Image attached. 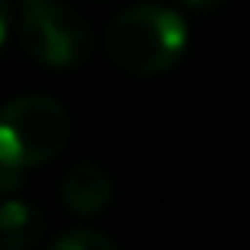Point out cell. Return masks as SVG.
<instances>
[{
    "instance_id": "obj_7",
    "label": "cell",
    "mask_w": 250,
    "mask_h": 250,
    "mask_svg": "<svg viewBox=\"0 0 250 250\" xmlns=\"http://www.w3.org/2000/svg\"><path fill=\"white\" fill-rule=\"evenodd\" d=\"M22 184H25V171H16L0 162V196H13L16 190H22Z\"/></svg>"
},
{
    "instance_id": "obj_6",
    "label": "cell",
    "mask_w": 250,
    "mask_h": 250,
    "mask_svg": "<svg viewBox=\"0 0 250 250\" xmlns=\"http://www.w3.org/2000/svg\"><path fill=\"white\" fill-rule=\"evenodd\" d=\"M51 250H117L108 234L95 231V228H70V231L57 234Z\"/></svg>"
},
{
    "instance_id": "obj_4",
    "label": "cell",
    "mask_w": 250,
    "mask_h": 250,
    "mask_svg": "<svg viewBox=\"0 0 250 250\" xmlns=\"http://www.w3.org/2000/svg\"><path fill=\"white\" fill-rule=\"evenodd\" d=\"M114 184L108 171L95 162H80L63 174L61 181V200L73 215H98L111 206Z\"/></svg>"
},
{
    "instance_id": "obj_2",
    "label": "cell",
    "mask_w": 250,
    "mask_h": 250,
    "mask_svg": "<svg viewBox=\"0 0 250 250\" xmlns=\"http://www.w3.org/2000/svg\"><path fill=\"white\" fill-rule=\"evenodd\" d=\"M70 136V117L51 95H16L0 108V162L16 171L61 155Z\"/></svg>"
},
{
    "instance_id": "obj_10",
    "label": "cell",
    "mask_w": 250,
    "mask_h": 250,
    "mask_svg": "<svg viewBox=\"0 0 250 250\" xmlns=\"http://www.w3.org/2000/svg\"><path fill=\"white\" fill-rule=\"evenodd\" d=\"M25 3H42V0H25Z\"/></svg>"
},
{
    "instance_id": "obj_8",
    "label": "cell",
    "mask_w": 250,
    "mask_h": 250,
    "mask_svg": "<svg viewBox=\"0 0 250 250\" xmlns=\"http://www.w3.org/2000/svg\"><path fill=\"white\" fill-rule=\"evenodd\" d=\"M187 10H196V13H212V10H219L225 0H181Z\"/></svg>"
},
{
    "instance_id": "obj_3",
    "label": "cell",
    "mask_w": 250,
    "mask_h": 250,
    "mask_svg": "<svg viewBox=\"0 0 250 250\" xmlns=\"http://www.w3.org/2000/svg\"><path fill=\"white\" fill-rule=\"evenodd\" d=\"M19 44L48 70H76L95 51V35L76 10L61 3H29L19 19Z\"/></svg>"
},
{
    "instance_id": "obj_9",
    "label": "cell",
    "mask_w": 250,
    "mask_h": 250,
    "mask_svg": "<svg viewBox=\"0 0 250 250\" xmlns=\"http://www.w3.org/2000/svg\"><path fill=\"white\" fill-rule=\"evenodd\" d=\"M6 32H10V3H6V0H0V44H3Z\"/></svg>"
},
{
    "instance_id": "obj_1",
    "label": "cell",
    "mask_w": 250,
    "mask_h": 250,
    "mask_svg": "<svg viewBox=\"0 0 250 250\" xmlns=\"http://www.w3.org/2000/svg\"><path fill=\"white\" fill-rule=\"evenodd\" d=\"M104 51L130 76H162L187 51V22L171 6L136 3L108 25Z\"/></svg>"
},
{
    "instance_id": "obj_5",
    "label": "cell",
    "mask_w": 250,
    "mask_h": 250,
    "mask_svg": "<svg viewBox=\"0 0 250 250\" xmlns=\"http://www.w3.org/2000/svg\"><path fill=\"white\" fill-rule=\"evenodd\" d=\"M44 238V215L25 200L0 203V250H32Z\"/></svg>"
}]
</instances>
